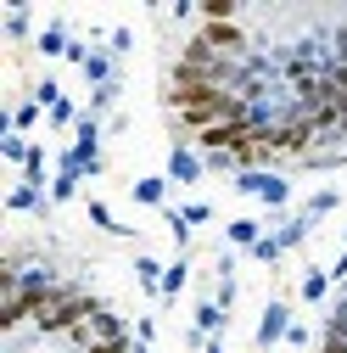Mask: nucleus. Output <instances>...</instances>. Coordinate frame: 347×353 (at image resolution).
Returning <instances> with one entry per match:
<instances>
[{"mask_svg":"<svg viewBox=\"0 0 347 353\" xmlns=\"http://www.w3.org/2000/svg\"><path fill=\"white\" fill-rule=\"evenodd\" d=\"M286 331H291V314H286V303H269V308H264V320H257V347H275Z\"/></svg>","mask_w":347,"mask_h":353,"instance_id":"1","label":"nucleus"},{"mask_svg":"<svg viewBox=\"0 0 347 353\" xmlns=\"http://www.w3.org/2000/svg\"><path fill=\"white\" fill-rule=\"evenodd\" d=\"M230 241H235V247H257L264 236H257V225H252V219H235V225H230Z\"/></svg>","mask_w":347,"mask_h":353,"instance_id":"7","label":"nucleus"},{"mask_svg":"<svg viewBox=\"0 0 347 353\" xmlns=\"http://www.w3.org/2000/svg\"><path fill=\"white\" fill-rule=\"evenodd\" d=\"M90 219H96V225H101V230H112V236H123V225H118V219L107 213V202H90Z\"/></svg>","mask_w":347,"mask_h":353,"instance_id":"12","label":"nucleus"},{"mask_svg":"<svg viewBox=\"0 0 347 353\" xmlns=\"http://www.w3.org/2000/svg\"><path fill=\"white\" fill-rule=\"evenodd\" d=\"M224 314H230V308H219V303H202V308H196V331H219V325H224Z\"/></svg>","mask_w":347,"mask_h":353,"instance_id":"6","label":"nucleus"},{"mask_svg":"<svg viewBox=\"0 0 347 353\" xmlns=\"http://www.w3.org/2000/svg\"><path fill=\"white\" fill-rule=\"evenodd\" d=\"M118 101V79L112 84H101V90H96V101H90V112H101V107H112Z\"/></svg>","mask_w":347,"mask_h":353,"instance_id":"15","label":"nucleus"},{"mask_svg":"<svg viewBox=\"0 0 347 353\" xmlns=\"http://www.w3.org/2000/svg\"><path fill=\"white\" fill-rule=\"evenodd\" d=\"M207 353H224V342H207Z\"/></svg>","mask_w":347,"mask_h":353,"instance_id":"21","label":"nucleus"},{"mask_svg":"<svg viewBox=\"0 0 347 353\" xmlns=\"http://www.w3.org/2000/svg\"><path fill=\"white\" fill-rule=\"evenodd\" d=\"M336 202H341V196H336V191H319V196H314V202H308V219H319V213H330V208H336Z\"/></svg>","mask_w":347,"mask_h":353,"instance_id":"14","label":"nucleus"},{"mask_svg":"<svg viewBox=\"0 0 347 353\" xmlns=\"http://www.w3.org/2000/svg\"><path fill=\"white\" fill-rule=\"evenodd\" d=\"M73 191H78V174H73V168H62V174H56V191H51V196H56V202H67Z\"/></svg>","mask_w":347,"mask_h":353,"instance_id":"11","label":"nucleus"},{"mask_svg":"<svg viewBox=\"0 0 347 353\" xmlns=\"http://www.w3.org/2000/svg\"><path fill=\"white\" fill-rule=\"evenodd\" d=\"M135 202L157 208V202H162V180H140V185H135Z\"/></svg>","mask_w":347,"mask_h":353,"instance_id":"10","label":"nucleus"},{"mask_svg":"<svg viewBox=\"0 0 347 353\" xmlns=\"http://www.w3.org/2000/svg\"><path fill=\"white\" fill-rule=\"evenodd\" d=\"M325 286H330V275H308V281H302V297L319 303V297H325Z\"/></svg>","mask_w":347,"mask_h":353,"instance_id":"13","label":"nucleus"},{"mask_svg":"<svg viewBox=\"0 0 347 353\" xmlns=\"http://www.w3.org/2000/svg\"><path fill=\"white\" fill-rule=\"evenodd\" d=\"M84 73H90L96 84H112V62H107L101 51H90V62H84Z\"/></svg>","mask_w":347,"mask_h":353,"instance_id":"8","label":"nucleus"},{"mask_svg":"<svg viewBox=\"0 0 347 353\" xmlns=\"http://www.w3.org/2000/svg\"><path fill=\"white\" fill-rule=\"evenodd\" d=\"M135 275H140V286H157V292H162V275H168V270H162L157 258H135Z\"/></svg>","mask_w":347,"mask_h":353,"instance_id":"4","label":"nucleus"},{"mask_svg":"<svg viewBox=\"0 0 347 353\" xmlns=\"http://www.w3.org/2000/svg\"><path fill=\"white\" fill-rule=\"evenodd\" d=\"M34 118H39V101H28V107H17V129H34Z\"/></svg>","mask_w":347,"mask_h":353,"instance_id":"19","label":"nucleus"},{"mask_svg":"<svg viewBox=\"0 0 347 353\" xmlns=\"http://www.w3.org/2000/svg\"><path fill=\"white\" fill-rule=\"evenodd\" d=\"M180 286H185V263H174V270H168V275H162V292H168V297H174V292H180Z\"/></svg>","mask_w":347,"mask_h":353,"instance_id":"18","label":"nucleus"},{"mask_svg":"<svg viewBox=\"0 0 347 353\" xmlns=\"http://www.w3.org/2000/svg\"><path fill=\"white\" fill-rule=\"evenodd\" d=\"M0 152H6V157H17V163H28V152H34V146H23L17 135H6V141H0Z\"/></svg>","mask_w":347,"mask_h":353,"instance_id":"17","label":"nucleus"},{"mask_svg":"<svg viewBox=\"0 0 347 353\" xmlns=\"http://www.w3.org/2000/svg\"><path fill=\"white\" fill-rule=\"evenodd\" d=\"M67 46H73V39H67V34H62V23H51V28H45V34H39V51H45V57H56V51H62V57H67Z\"/></svg>","mask_w":347,"mask_h":353,"instance_id":"3","label":"nucleus"},{"mask_svg":"<svg viewBox=\"0 0 347 353\" xmlns=\"http://www.w3.org/2000/svg\"><path fill=\"white\" fill-rule=\"evenodd\" d=\"M12 208H39V213H45V196H39L34 185H17L12 191Z\"/></svg>","mask_w":347,"mask_h":353,"instance_id":"9","label":"nucleus"},{"mask_svg":"<svg viewBox=\"0 0 347 353\" xmlns=\"http://www.w3.org/2000/svg\"><path fill=\"white\" fill-rule=\"evenodd\" d=\"M185 213V225H202V219H207V202H191V208H180Z\"/></svg>","mask_w":347,"mask_h":353,"instance_id":"20","label":"nucleus"},{"mask_svg":"<svg viewBox=\"0 0 347 353\" xmlns=\"http://www.w3.org/2000/svg\"><path fill=\"white\" fill-rule=\"evenodd\" d=\"M252 252H257V258H264V263H275V258H280V236H264V241H257Z\"/></svg>","mask_w":347,"mask_h":353,"instance_id":"16","label":"nucleus"},{"mask_svg":"<svg viewBox=\"0 0 347 353\" xmlns=\"http://www.w3.org/2000/svg\"><path fill=\"white\" fill-rule=\"evenodd\" d=\"M257 196H264V202H269V208H280V202H286V196H291V185H286V180H280V174H264V191H257Z\"/></svg>","mask_w":347,"mask_h":353,"instance_id":"5","label":"nucleus"},{"mask_svg":"<svg viewBox=\"0 0 347 353\" xmlns=\"http://www.w3.org/2000/svg\"><path fill=\"white\" fill-rule=\"evenodd\" d=\"M168 180H180V185H191V180H202V163L185 152V146H174V157H168Z\"/></svg>","mask_w":347,"mask_h":353,"instance_id":"2","label":"nucleus"}]
</instances>
